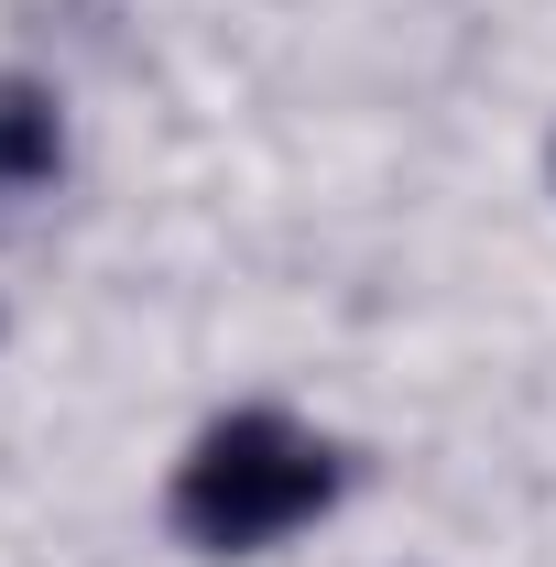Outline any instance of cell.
I'll return each instance as SVG.
<instances>
[{
	"label": "cell",
	"instance_id": "6da1fadb",
	"mask_svg": "<svg viewBox=\"0 0 556 567\" xmlns=\"http://www.w3.org/2000/svg\"><path fill=\"white\" fill-rule=\"evenodd\" d=\"M328 502H339L328 436H306L295 415H218L175 470V535L208 557H251L295 524H317Z\"/></svg>",
	"mask_w": 556,
	"mask_h": 567
},
{
	"label": "cell",
	"instance_id": "7a4b0ae2",
	"mask_svg": "<svg viewBox=\"0 0 556 567\" xmlns=\"http://www.w3.org/2000/svg\"><path fill=\"white\" fill-rule=\"evenodd\" d=\"M66 164V121L33 76H0V197H33L44 175Z\"/></svg>",
	"mask_w": 556,
	"mask_h": 567
}]
</instances>
